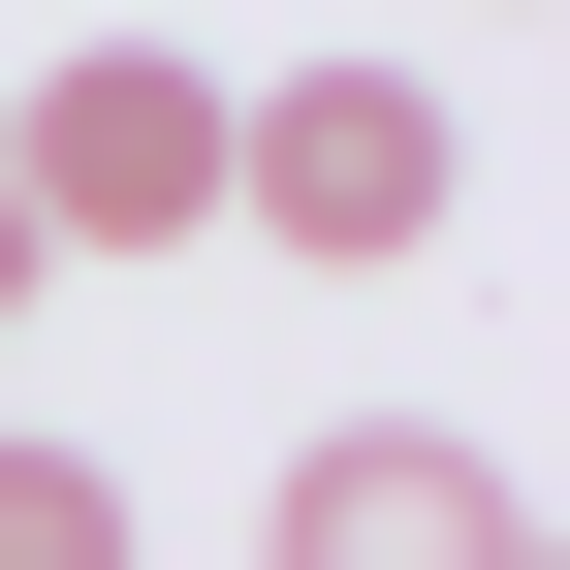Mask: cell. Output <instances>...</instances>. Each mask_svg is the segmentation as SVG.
<instances>
[{"label": "cell", "mask_w": 570, "mask_h": 570, "mask_svg": "<svg viewBox=\"0 0 570 570\" xmlns=\"http://www.w3.org/2000/svg\"><path fill=\"white\" fill-rule=\"evenodd\" d=\"M0 223H32V285H63V254H96V285L223 254V63H159V32H63L32 96H0Z\"/></svg>", "instance_id": "obj_1"}, {"label": "cell", "mask_w": 570, "mask_h": 570, "mask_svg": "<svg viewBox=\"0 0 570 570\" xmlns=\"http://www.w3.org/2000/svg\"><path fill=\"white\" fill-rule=\"evenodd\" d=\"M444 190H475V127L412 96V63H285V96H223V223L317 254V285H412Z\"/></svg>", "instance_id": "obj_2"}, {"label": "cell", "mask_w": 570, "mask_h": 570, "mask_svg": "<svg viewBox=\"0 0 570 570\" xmlns=\"http://www.w3.org/2000/svg\"><path fill=\"white\" fill-rule=\"evenodd\" d=\"M285 570H539V475L475 412H317L285 444Z\"/></svg>", "instance_id": "obj_3"}, {"label": "cell", "mask_w": 570, "mask_h": 570, "mask_svg": "<svg viewBox=\"0 0 570 570\" xmlns=\"http://www.w3.org/2000/svg\"><path fill=\"white\" fill-rule=\"evenodd\" d=\"M0 570H127V475H96V444H32V412H0Z\"/></svg>", "instance_id": "obj_4"}]
</instances>
